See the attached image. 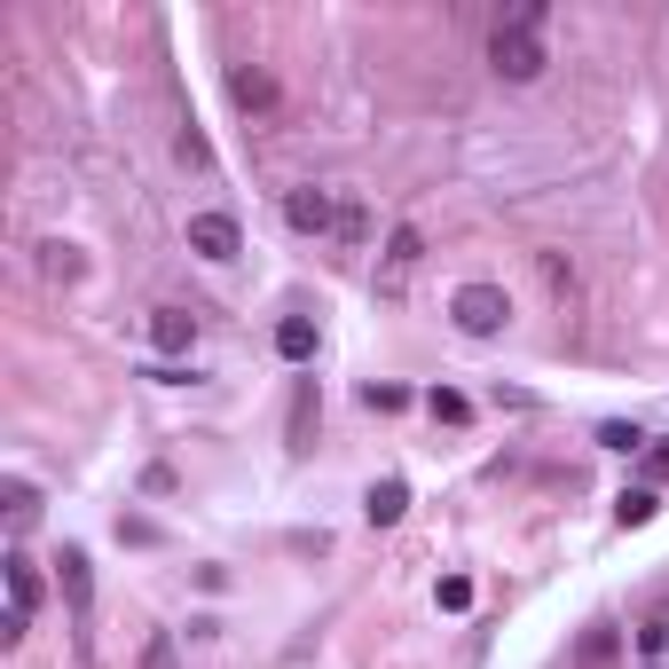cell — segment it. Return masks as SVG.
<instances>
[{
  "mask_svg": "<svg viewBox=\"0 0 669 669\" xmlns=\"http://www.w3.org/2000/svg\"><path fill=\"white\" fill-rule=\"evenodd\" d=\"M544 63H552V40H544V0H512L505 16L488 24V72L496 79H544Z\"/></svg>",
  "mask_w": 669,
  "mask_h": 669,
  "instance_id": "obj_1",
  "label": "cell"
},
{
  "mask_svg": "<svg viewBox=\"0 0 669 669\" xmlns=\"http://www.w3.org/2000/svg\"><path fill=\"white\" fill-rule=\"evenodd\" d=\"M449 315H457V331H464V339H496V331L512 323V299L496 292V284H464V292L449 299Z\"/></svg>",
  "mask_w": 669,
  "mask_h": 669,
  "instance_id": "obj_2",
  "label": "cell"
},
{
  "mask_svg": "<svg viewBox=\"0 0 669 669\" xmlns=\"http://www.w3.org/2000/svg\"><path fill=\"white\" fill-rule=\"evenodd\" d=\"M418 260H425V237H418L410 221H401L394 237H386V252H379V299H401V292H410Z\"/></svg>",
  "mask_w": 669,
  "mask_h": 669,
  "instance_id": "obj_3",
  "label": "cell"
},
{
  "mask_svg": "<svg viewBox=\"0 0 669 669\" xmlns=\"http://www.w3.org/2000/svg\"><path fill=\"white\" fill-rule=\"evenodd\" d=\"M339 213H347V206H339L331 189H315V182L284 197V221L299 228V237H331V228H339Z\"/></svg>",
  "mask_w": 669,
  "mask_h": 669,
  "instance_id": "obj_4",
  "label": "cell"
},
{
  "mask_svg": "<svg viewBox=\"0 0 669 669\" xmlns=\"http://www.w3.org/2000/svg\"><path fill=\"white\" fill-rule=\"evenodd\" d=\"M189 252H197V260H237V252H245L237 213H189Z\"/></svg>",
  "mask_w": 669,
  "mask_h": 669,
  "instance_id": "obj_5",
  "label": "cell"
},
{
  "mask_svg": "<svg viewBox=\"0 0 669 669\" xmlns=\"http://www.w3.org/2000/svg\"><path fill=\"white\" fill-rule=\"evenodd\" d=\"M228 95H237V111L276 119V79H268L260 63H228Z\"/></svg>",
  "mask_w": 669,
  "mask_h": 669,
  "instance_id": "obj_6",
  "label": "cell"
},
{
  "mask_svg": "<svg viewBox=\"0 0 669 669\" xmlns=\"http://www.w3.org/2000/svg\"><path fill=\"white\" fill-rule=\"evenodd\" d=\"M150 339H158V355H189L197 347V315L189 308H158L150 315Z\"/></svg>",
  "mask_w": 669,
  "mask_h": 669,
  "instance_id": "obj_7",
  "label": "cell"
},
{
  "mask_svg": "<svg viewBox=\"0 0 669 669\" xmlns=\"http://www.w3.org/2000/svg\"><path fill=\"white\" fill-rule=\"evenodd\" d=\"M615 654H622V630L615 622H591L583 639H575V669H607Z\"/></svg>",
  "mask_w": 669,
  "mask_h": 669,
  "instance_id": "obj_8",
  "label": "cell"
},
{
  "mask_svg": "<svg viewBox=\"0 0 669 669\" xmlns=\"http://www.w3.org/2000/svg\"><path fill=\"white\" fill-rule=\"evenodd\" d=\"M9 607H16V615L40 607V567H32L24 552H9Z\"/></svg>",
  "mask_w": 669,
  "mask_h": 669,
  "instance_id": "obj_9",
  "label": "cell"
},
{
  "mask_svg": "<svg viewBox=\"0 0 669 669\" xmlns=\"http://www.w3.org/2000/svg\"><path fill=\"white\" fill-rule=\"evenodd\" d=\"M276 355H284V362H308V355H315V323H308V315H284V323H276Z\"/></svg>",
  "mask_w": 669,
  "mask_h": 669,
  "instance_id": "obj_10",
  "label": "cell"
},
{
  "mask_svg": "<svg viewBox=\"0 0 669 669\" xmlns=\"http://www.w3.org/2000/svg\"><path fill=\"white\" fill-rule=\"evenodd\" d=\"M40 276H48V284H79V245L48 237V245H40Z\"/></svg>",
  "mask_w": 669,
  "mask_h": 669,
  "instance_id": "obj_11",
  "label": "cell"
},
{
  "mask_svg": "<svg viewBox=\"0 0 669 669\" xmlns=\"http://www.w3.org/2000/svg\"><path fill=\"white\" fill-rule=\"evenodd\" d=\"M0 505H9V528L24 535L32 520H40V488H32V481H9V488H0Z\"/></svg>",
  "mask_w": 669,
  "mask_h": 669,
  "instance_id": "obj_12",
  "label": "cell"
},
{
  "mask_svg": "<svg viewBox=\"0 0 669 669\" xmlns=\"http://www.w3.org/2000/svg\"><path fill=\"white\" fill-rule=\"evenodd\" d=\"M401 512H410V488H401V481H379V488H371V528H394Z\"/></svg>",
  "mask_w": 669,
  "mask_h": 669,
  "instance_id": "obj_13",
  "label": "cell"
},
{
  "mask_svg": "<svg viewBox=\"0 0 669 669\" xmlns=\"http://www.w3.org/2000/svg\"><path fill=\"white\" fill-rule=\"evenodd\" d=\"M630 646H639L646 661H661V654H669V607H654L639 630H630Z\"/></svg>",
  "mask_w": 669,
  "mask_h": 669,
  "instance_id": "obj_14",
  "label": "cell"
},
{
  "mask_svg": "<svg viewBox=\"0 0 669 669\" xmlns=\"http://www.w3.org/2000/svg\"><path fill=\"white\" fill-rule=\"evenodd\" d=\"M87 591H95V583H87V552H63V598H72L79 622H87Z\"/></svg>",
  "mask_w": 669,
  "mask_h": 669,
  "instance_id": "obj_15",
  "label": "cell"
},
{
  "mask_svg": "<svg viewBox=\"0 0 669 669\" xmlns=\"http://www.w3.org/2000/svg\"><path fill=\"white\" fill-rule=\"evenodd\" d=\"M654 512H661V496H654V488H622V505H615V520H622V528H646Z\"/></svg>",
  "mask_w": 669,
  "mask_h": 669,
  "instance_id": "obj_16",
  "label": "cell"
},
{
  "mask_svg": "<svg viewBox=\"0 0 669 669\" xmlns=\"http://www.w3.org/2000/svg\"><path fill=\"white\" fill-rule=\"evenodd\" d=\"M315 433V379H299V401H292V449H308Z\"/></svg>",
  "mask_w": 669,
  "mask_h": 669,
  "instance_id": "obj_17",
  "label": "cell"
},
{
  "mask_svg": "<svg viewBox=\"0 0 669 669\" xmlns=\"http://www.w3.org/2000/svg\"><path fill=\"white\" fill-rule=\"evenodd\" d=\"M425 410L442 418V425H464V418H473V401H464L457 386H433V394H425Z\"/></svg>",
  "mask_w": 669,
  "mask_h": 669,
  "instance_id": "obj_18",
  "label": "cell"
},
{
  "mask_svg": "<svg viewBox=\"0 0 669 669\" xmlns=\"http://www.w3.org/2000/svg\"><path fill=\"white\" fill-rule=\"evenodd\" d=\"M598 449H622L630 457V449H646V433L639 425H598Z\"/></svg>",
  "mask_w": 669,
  "mask_h": 669,
  "instance_id": "obj_19",
  "label": "cell"
},
{
  "mask_svg": "<svg viewBox=\"0 0 669 669\" xmlns=\"http://www.w3.org/2000/svg\"><path fill=\"white\" fill-rule=\"evenodd\" d=\"M442 607L464 615V607H473V583H464V575H442Z\"/></svg>",
  "mask_w": 669,
  "mask_h": 669,
  "instance_id": "obj_20",
  "label": "cell"
},
{
  "mask_svg": "<svg viewBox=\"0 0 669 669\" xmlns=\"http://www.w3.org/2000/svg\"><path fill=\"white\" fill-rule=\"evenodd\" d=\"M24 630H32V615L9 607V615H0V646H24Z\"/></svg>",
  "mask_w": 669,
  "mask_h": 669,
  "instance_id": "obj_21",
  "label": "cell"
},
{
  "mask_svg": "<svg viewBox=\"0 0 669 669\" xmlns=\"http://www.w3.org/2000/svg\"><path fill=\"white\" fill-rule=\"evenodd\" d=\"M646 464H654V481H669V442H646Z\"/></svg>",
  "mask_w": 669,
  "mask_h": 669,
  "instance_id": "obj_22",
  "label": "cell"
},
{
  "mask_svg": "<svg viewBox=\"0 0 669 669\" xmlns=\"http://www.w3.org/2000/svg\"><path fill=\"white\" fill-rule=\"evenodd\" d=\"M143 669H174V646H165V639H158V646L143 654Z\"/></svg>",
  "mask_w": 669,
  "mask_h": 669,
  "instance_id": "obj_23",
  "label": "cell"
},
{
  "mask_svg": "<svg viewBox=\"0 0 669 669\" xmlns=\"http://www.w3.org/2000/svg\"><path fill=\"white\" fill-rule=\"evenodd\" d=\"M646 669H661V661H646Z\"/></svg>",
  "mask_w": 669,
  "mask_h": 669,
  "instance_id": "obj_24",
  "label": "cell"
}]
</instances>
